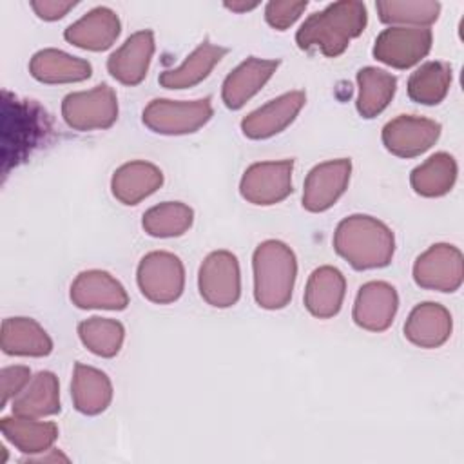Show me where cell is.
I'll use <instances>...</instances> for the list:
<instances>
[{
  "label": "cell",
  "instance_id": "d590c367",
  "mask_svg": "<svg viewBox=\"0 0 464 464\" xmlns=\"http://www.w3.org/2000/svg\"><path fill=\"white\" fill-rule=\"evenodd\" d=\"M74 5L76 2H62V0H33L31 2V7L36 13V16L47 22L63 18Z\"/></svg>",
  "mask_w": 464,
  "mask_h": 464
},
{
  "label": "cell",
  "instance_id": "83f0119b",
  "mask_svg": "<svg viewBox=\"0 0 464 464\" xmlns=\"http://www.w3.org/2000/svg\"><path fill=\"white\" fill-rule=\"evenodd\" d=\"M457 179V161L448 152H435L410 174L411 188L422 198L448 194Z\"/></svg>",
  "mask_w": 464,
  "mask_h": 464
},
{
  "label": "cell",
  "instance_id": "8fae6325",
  "mask_svg": "<svg viewBox=\"0 0 464 464\" xmlns=\"http://www.w3.org/2000/svg\"><path fill=\"white\" fill-rule=\"evenodd\" d=\"M440 123L430 118L401 114L390 120L381 132L382 145L397 158H415L435 145Z\"/></svg>",
  "mask_w": 464,
  "mask_h": 464
},
{
  "label": "cell",
  "instance_id": "d4e9b609",
  "mask_svg": "<svg viewBox=\"0 0 464 464\" xmlns=\"http://www.w3.org/2000/svg\"><path fill=\"white\" fill-rule=\"evenodd\" d=\"M2 435L16 450L25 455H40L53 448L58 439V426L51 420H38L31 417L14 415L4 417L0 422Z\"/></svg>",
  "mask_w": 464,
  "mask_h": 464
},
{
  "label": "cell",
  "instance_id": "e575fe53",
  "mask_svg": "<svg viewBox=\"0 0 464 464\" xmlns=\"http://www.w3.org/2000/svg\"><path fill=\"white\" fill-rule=\"evenodd\" d=\"M31 381V370L22 364L5 366L0 372V382H2V406L4 408L9 401H13Z\"/></svg>",
  "mask_w": 464,
  "mask_h": 464
},
{
  "label": "cell",
  "instance_id": "6da1fadb",
  "mask_svg": "<svg viewBox=\"0 0 464 464\" xmlns=\"http://www.w3.org/2000/svg\"><path fill=\"white\" fill-rule=\"evenodd\" d=\"M368 13L362 2L341 0L312 13L297 29L295 42L303 51L317 49L328 58L343 54L350 42L362 34Z\"/></svg>",
  "mask_w": 464,
  "mask_h": 464
},
{
  "label": "cell",
  "instance_id": "cb8c5ba5",
  "mask_svg": "<svg viewBox=\"0 0 464 464\" xmlns=\"http://www.w3.org/2000/svg\"><path fill=\"white\" fill-rule=\"evenodd\" d=\"M2 352L18 357H45L53 352L47 332L31 317H7L2 321Z\"/></svg>",
  "mask_w": 464,
  "mask_h": 464
},
{
  "label": "cell",
  "instance_id": "ffe728a7",
  "mask_svg": "<svg viewBox=\"0 0 464 464\" xmlns=\"http://www.w3.org/2000/svg\"><path fill=\"white\" fill-rule=\"evenodd\" d=\"M451 326V314L442 304L426 301L410 312L404 337L419 348H439L450 339Z\"/></svg>",
  "mask_w": 464,
  "mask_h": 464
},
{
  "label": "cell",
  "instance_id": "2e32d148",
  "mask_svg": "<svg viewBox=\"0 0 464 464\" xmlns=\"http://www.w3.org/2000/svg\"><path fill=\"white\" fill-rule=\"evenodd\" d=\"M152 54L154 33L150 29L136 31L107 58V71L116 82L134 87L145 80Z\"/></svg>",
  "mask_w": 464,
  "mask_h": 464
},
{
  "label": "cell",
  "instance_id": "8992f818",
  "mask_svg": "<svg viewBox=\"0 0 464 464\" xmlns=\"http://www.w3.org/2000/svg\"><path fill=\"white\" fill-rule=\"evenodd\" d=\"M63 121L74 130L109 129L118 120V98L107 83L71 92L62 102Z\"/></svg>",
  "mask_w": 464,
  "mask_h": 464
},
{
  "label": "cell",
  "instance_id": "d6986e66",
  "mask_svg": "<svg viewBox=\"0 0 464 464\" xmlns=\"http://www.w3.org/2000/svg\"><path fill=\"white\" fill-rule=\"evenodd\" d=\"M346 294V279L335 266L315 268L304 288V306L317 319H330L339 314Z\"/></svg>",
  "mask_w": 464,
  "mask_h": 464
},
{
  "label": "cell",
  "instance_id": "4dcf8cb0",
  "mask_svg": "<svg viewBox=\"0 0 464 464\" xmlns=\"http://www.w3.org/2000/svg\"><path fill=\"white\" fill-rule=\"evenodd\" d=\"M375 9L379 20L393 27H428L440 14V4L433 0L377 2Z\"/></svg>",
  "mask_w": 464,
  "mask_h": 464
},
{
  "label": "cell",
  "instance_id": "f546056e",
  "mask_svg": "<svg viewBox=\"0 0 464 464\" xmlns=\"http://www.w3.org/2000/svg\"><path fill=\"white\" fill-rule=\"evenodd\" d=\"M451 85V65L446 62H426L408 78V96L420 105L440 103Z\"/></svg>",
  "mask_w": 464,
  "mask_h": 464
},
{
  "label": "cell",
  "instance_id": "3957f363",
  "mask_svg": "<svg viewBox=\"0 0 464 464\" xmlns=\"http://www.w3.org/2000/svg\"><path fill=\"white\" fill-rule=\"evenodd\" d=\"M254 297L265 310L285 308L294 292L297 259L294 250L277 239L259 243L252 256Z\"/></svg>",
  "mask_w": 464,
  "mask_h": 464
},
{
  "label": "cell",
  "instance_id": "e0dca14e",
  "mask_svg": "<svg viewBox=\"0 0 464 464\" xmlns=\"http://www.w3.org/2000/svg\"><path fill=\"white\" fill-rule=\"evenodd\" d=\"M277 67L279 60H265L256 56L246 58L225 78L221 87L223 103L232 111L241 109L265 87Z\"/></svg>",
  "mask_w": 464,
  "mask_h": 464
},
{
  "label": "cell",
  "instance_id": "7c38bea8",
  "mask_svg": "<svg viewBox=\"0 0 464 464\" xmlns=\"http://www.w3.org/2000/svg\"><path fill=\"white\" fill-rule=\"evenodd\" d=\"M352 161L348 158L330 160L315 165L303 187V207L308 212H324L337 203L350 183Z\"/></svg>",
  "mask_w": 464,
  "mask_h": 464
},
{
  "label": "cell",
  "instance_id": "30bf717a",
  "mask_svg": "<svg viewBox=\"0 0 464 464\" xmlns=\"http://www.w3.org/2000/svg\"><path fill=\"white\" fill-rule=\"evenodd\" d=\"M431 42L428 27H388L375 38L373 58L395 69H410L430 53Z\"/></svg>",
  "mask_w": 464,
  "mask_h": 464
},
{
  "label": "cell",
  "instance_id": "5bb4252c",
  "mask_svg": "<svg viewBox=\"0 0 464 464\" xmlns=\"http://www.w3.org/2000/svg\"><path fill=\"white\" fill-rule=\"evenodd\" d=\"M399 308L397 290L386 281L364 283L353 303V323L368 332H384L392 326Z\"/></svg>",
  "mask_w": 464,
  "mask_h": 464
},
{
  "label": "cell",
  "instance_id": "8d00e7d4",
  "mask_svg": "<svg viewBox=\"0 0 464 464\" xmlns=\"http://www.w3.org/2000/svg\"><path fill=\"white\" fill-rule=\"evenodd\" d=\"M259 4L257 2H227L225 4V7L227 9H230V11H234V13H245V11H252V9H256Z\"/></svg>",
  "mask_w": 464,
  "mask_h": 464
},
{
  "label": "cell",
  "instance_id": "1f68e13d",
  "mask_svg": "<svg viewBox=\"0 0 464 464\" xmlns=\"http://www.w3.org/2000/svg\"><path fill=\"white\" fill-rule=\"evenodd\" d=\"M194 221V210L181 201H165L143 214L141 227L152 237L183 236Z\"/></svg>",
  "mask_w": 464,
  "mask_h": 464
},
{
  "label": "cell",
  "instance_id": "ba28073f",
  "mask_svg": "<svg viewBox=\"0 0 464 464\" xmlns=\"http://www.w3.org/2000/svg\"><path fill=\"white\" fill-rule=\"evenodd\" d=\"M413 279L420 288L455 292L464 279L462 252L448 243L431 245L413 265Z\"/></svg>",
  "mask_w": 464,
  "mask_h": 464
},
{
  "label": "cell",
  "instance_id": "44dd1931",
  "mask_svg": "<svg viewBox=\"0 0 464 464\" xmlns=\"http://www.w3.org/2000/svg\"><path fill=\"white\" fill-rule=\"evenodd\" d=\"M163 185V172L149 161H129L118 167L111 179L112 196L123 205H138Z\"/></svg>",
  "mask_w": 464,
  "mask_h": 464
},
{
  "label": "cell",
  "instance_id": "d6a6232c",
  "mask_svg": "<svg viewBox=\"0 0 464 464\" xmlns=\"http://www.w3.org/2000/svg\"><path fill=\"white\" fill-rule=\"evenodd\" d=\"M78 337L89 352L109 359L121 350L125 328L116 319L89 317L78 324Z\"/></svg>",
  "mask_w": 464,
  "mask_h": 464
},
{
  "label": "cell",
  "instance_id": "836d02e7",
  "mask_svg": "<svg viewBox=\"0 0 464 464\" xmlns=\"http://www.w3.org/2000/svg\"><path fill=\"white\" fill-rule=\"evenodd\" d=\"M308 2H268L265 7V18L270 27L286 31L304 13Z\"/></svg>",
  "mask_w": 464,
  "mask_h": 464
},
{
  "label": "cell",
  "instance_id": "f1b7e54d",
  "mask_svg": "<svg viewBox=\"0 0 464 464\" xmlns=\"http://www.w3.org/2000/svg\"><path fill=\"white\" fill-rule=\"evenodd\" d=\"M357 112L370 120L390 105L397 89V78L377 67H362L357 72Z\"/></svg>",
  "mask_w": 464,
  "mask_h": 464
},
{
  "label": "cell",
  "instance_id": "ac0fdd59",
  "mask_svg": "<svg viewBox=\"0 0 464 464\" xmlns=\"http://www.w3.org/2000/svg\"><path fill=\"white\" fill-rule=\"evenodd\" d=\"M121 24L109 7H94L63 31V38L74 47L87 51H105L120 36Z\"/></svg>",
  "mask_w": 464,
  "mask_h": 464
},
{
  "label": "cell",
  "instance_id": "4fadbf2b",
  "mask_svg": "<svg viewBox=\"0 0 464 464\" xmlns=\"http://www.w3.org/2000/svg\"><path fill=\"white\" fill-rule=\"evenodd\" d=\"M306 103L304 91L285 92L259 109L246 114L241 121V130L250 140H266L283 132Z\"/></svg>",
  "mask_w": 464,
  "mask_h": 464
},
{
  "label": "cell",
  "instance_id": "484cf974",
  "mask_svg": "<svg viewBox=\"0 0 464 464\" xmlns=\"http://www.w3.org/2000/svg\"><path fill=\"white\" fill-rule=\"evenodd\" d=\"M13 413L31 419H44L60 411V384L53 372L42 370L13 399Z\"/></svg>",
  "mask_w": 464,
  "mask_h": 464
},
{
  "label": "cell",
  "instance_id": "7a4b0ae2",
  "mask_svg": "<svg viewBox=\"0 0 464 464\" xmlns=\"http://www.w3.org/2000/svg\"><path fill=\"white\" fill-rule=\"evenodd\" d=\"M334 248L355 270L382 268L392 263L395 237L392 228L377 218L353 214L339 221Z\"/></svg>",
  "mask_w": 464,
  "mask_h": 464
},
{
  "label": "cell",
  "instance_id": "5b68a950",
  "mask_svg": "<svg viewBox=\"0 0 464 464\" xmlns=\"http://www.w3.org/2000/svg\"><path fill=\"white\" fill-rule=\"evenodd\" d=\"M136 281L140 292L156 304H169L179 299L185 288V268L178 256L154 250L141 257Z\"/></svg>",
  "mask_w": 464,
  "mask_h": 464
},
{
  "label": "cell",
  "instance_id": "4316f807",
  "mask_svg": "<svg viewBox=\"0 0 464 464\" xmlns=\"http://www.w3.org/2000/svg\"><path fill=\"white\" fill-rule=\"evenodd\" d=\"M225 54H227V47L214 45L208 40H205L187 56V60L179 67L163 71L158 76V82L165 89L194 87L212 72V69L221 62Z\"/></svg>",
  "mask_w": 464,
  "mask_h": 464
},
{
  "label": "cell",
  "instance_id": "7402d4cb",
  "mask_svg": "<svg viewBox=\"0 0 464 464\" xmlns=\"http://www.w3.org/2000/svg\"><path fill=\"white\" fill-rule=\"evenodd\" d=\"M29 72L34 80L49 85L76 83L91 78L92 65L87 60L71 56L60 49H42L33 54Z\"/></svg>",
  "mask_w": 464,
  "mask_h": 464
},
{
  "label": "cell",
  "instance_id": "277c9868",
  "mask_svg": "<svg viewBox=\"0 0 464 464\" xmlns=\"http://www.w3.org/2000/svg\"><path fill=\"white\" fill-rule=\"evenodd\" d=\"M210 98L192 102H174L156 98L143 109L141 120L156 134L181 136L199 130L212 118Z\"/></svg>",
  "mask_w": 464,
  "mask_h": 464
},
{
  "label": "cell",
  "instance_id": "9a60e30c",
  "mask_svg": "<svg viewBox=\"0 0 464 464\" xmlns=\"http://www.w3.org/2000/svg\"><path fill=\"white\" fill-rule=\"evenodd\" d=\"M71 301L82 310H125L129 295L123 285L105 270H83L71 285Z\"/></svg>",
  "mask_w": 464,
  "mask_h": 464
},
{
  "label": "cell",
  "instance_id": "603a6c76",
  "mask_svg": "<svg viewBox=\"0 0 464 464\" xmlns=\"http://www.w3.org/2000/svg\"><path fill=\"white\" fill-rule=\"evenodd\" d=\"M71 397L80 413L98 415L105 411L112 401L111 379L94 366L76 362L71 381Z\"/></svg>",
  "mask_w": 464,
  "mask_h": 464
},
{
  "label": "cell",
  "instance_id": "52a82bcc",
  "mask_svg": "<svg viewBox=\"0 0 464 464\" xmlns=\"http://www.w3.org/2000/svg\"><path fill=\"white\" fill-rule=\"evenodd\" d=\"M198 288L203 301L214 308L234 306L241 295L237 257L228 250L208 254L198 272Z\"/></svg>",
  "mask_w": 464,
  "mask_h": 464
},
{
  "label": "cell",
  "instance_id": "9c48e42d",
  "mask_svg": "<svg viewBox=\"0 0 464 464\" xmlns=\"http://www.w3.org/2000/svg\"><path fill=\"white\" fill-rule=\"evenodd\" d=\"M294 160L261 161L250 165L241 181L239 192L252 205H276L292 194Z\"/></svg>",
  "mask_w": 464,
  "mask_h": 464
}]
</instances>
